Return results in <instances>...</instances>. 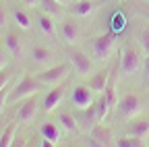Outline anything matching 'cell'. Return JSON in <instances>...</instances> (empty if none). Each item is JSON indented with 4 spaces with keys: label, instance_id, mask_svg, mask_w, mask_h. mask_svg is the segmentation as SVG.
<instances>
[{
    "label": "cell",
    "instance_id": "obj_1",
    "mask_svg": "<svg viewBox=\"0 0 149 147\" xmlns=\"http://www.w3.org/2000/svg\"><path fill=\"white\" fill-rule=\"evenodd\" d=\"M114 50H116L114 33H102V35H95V38L91 40V52H93V56L97 60H102V62H106L112 56Z\"/></svg>",
    "mask_w": 149,
    "mask_h": 147
},
{
    "label": "cell",
    "instance_id": "obj_2",
    "mask_svg": "<svg viewBox=\"0 0 149 147\" xmlns=\"http://www.w3.org/2000/svg\"><path fill=\"white\" fill-rule=\"evenodd\" d=\"M40 87H42V83L37 81L35 77L25 75L21 81H19V83L10 89V98H8V102H21V100H27V98L35 95L37 91H40Z\"/></svg>",
    "mask_w": 149,
    "mask_h": 147
},
{
    "label": "cell",
    "instance_id": "obj_3",
    "mask_svg": "<svg viewBox=\"0 0 149 147\" xmlns=\"http://www.w3.org/2000/svg\"><path fill=\"white\" fill-rule=\"evenodd\" d=\"M116 112H118L120 118H130L133 120V118L141 116V112H143V100L139 95H135V93H126V95H122L118 100Z\"/></svg>",
    "mask_w": 149,
    "mask_h": 147
},
{
    "label": "cell",
    "instance_id": "obj_4",
    "mask_svg": "<svg viewBox=\"0 0 149 147\" xmlns=\"http://www.w3.org/2000/svg\"><path fill=\"white\" fill-rule=\"evenodd\" d=\"M68 77V64H54L50 68H44L40 75H37V81H40L42 85H60L64 79Z\"/></svg>",
    "mask_w": 149,
    "mask_h": 147
},
{
    "label": "cell",
    "instance_id": "obj_5",
    "mask_svg": "<svg viewBox=\"0 0 149 147\" xmlns=\"http://www.w3.org/2000/svg\"><path fill=\"white\" fill-rule=\"evenodd\" d=\"M139 68H143V58H141L139 50L126 48L120 58V70L124 75H135V72H139Z\"/></svg>",
    "mask_w": 149,
    "mask_h": 147
},
{
    "label": "cell",
    "instance_id": "obj_6",
    "mask_svg": "<svg viewBox=\"0 0 149 147\" xmlns=\"http://www.w3.org/2000/svg\"><path fill=\"white\" fill-rule=\"evenodd\" d=\"M72 106L79 108V110H85L89 106L95 104V91H93L89 85H77L72 89Z\"/></svg>",
    "mask_w": 149,
    "mask_h": 147
},
{
    "label": "cell",
    "instance_id": "obj_7",
    "mask_svg": "<svg viewBox=\"0 0 149 147\" xmlns=\"http://www.w3.org/2000/svg\"><path fill=\"white\" fill-rule=\"evenodd\" d=\"M68 58H70L74 70H77V75H81V77H87L89 72L93 70V62L89 60L87 54L81 52V50H70L68 52Z\"/></svg>",
    "mask_w": 149,
    "mask_h": 147
},
{
    "label": "cell",
    "instance_id": "obj_8",
    "mask_svg": "<svg viewBox=\"0 0 149 147\" xmlns=\"http://www.w3.org/2000/svg\"><path fill=\"white\" fill-rule=\"evenodd\" d=\"M54 60H56V54L44 46H35L31 50V62L35 66H40V68H50L54 66Z\"/></svg>",
    "mask_w": 149,
    "mask_h": 147
},
{
    "label": "cell",
    "instance_id": "obj_9",
    "mask_svg": "<svg viewBox=\"0 0 149 147\" xmlns=\"http://www.w3.org/2000/svg\"><path fill=\"white\" fill-rule=\"evenodd\" d=\"M35 112H37V102L31 95V98L23 100V104L17 108V120L23 122V124H27V122H31L35 118Z\"/></svg>",
    "mask_w": 149,
    "mask_h": 147
},
{
    "label": "cell",
    "instance_id": "obj_10",
    "mask_svg": "<svg viewBox=\"0 0 149 147\" xmlns=\"http://www.w3.org/2000/svg\"><path fill=\"white\" fill-rule=\"evenodd\" d=\"M62 98H64V87H62V85L52 87L48 93H46V98H44V112H46V114L54 112V110L60 106Z\"/></svg>",
    "mask_w": 149,
    "mask_h": 147
},
{
    "label": "cell",
    "instance_id": "obj_11",
    "mask_svg": "<svg viewBox=\"0 0 149 147\" xmlns=\"http://www.w3.org/2000/svg\"><path fill=\"white\" fill-rule=\"evenodd\" d=\"M60 33H62V38H64V42H68L70 46H74L79 42V38H81V31H79V25H74L70 19H64L62 23H60Z\"/></svg>",
    "mask_w": 149,
    "mask_h": 147
},
{
    "label": "cell",
    "instance_id": "obj_12",
    "mask_svg": "<svg viewBox=\"0 0 149 147\" xmlns=\"http://www.w3.org/2000/svg\"><path fill=\"white\" fill-rule=\"evenodd\" d=\"M97 8V2L95 0H77V2H72L68 6V13L74 15V17H87L91 15L93 10Z\"/></svg>",
    "mask_w": 149,
    "mask_h": 147
},
{
    "label": "cell",
    "instance_id": "obj_13",
    "mask_svg": "<svg viewBox=\"0 0 149 147\" xmlns=\"http://www.w3.org/2000/svg\"><path fill=\"white\" fill-rule=\"evenodd\" d=\"M40 135L44 137V139H48V141H52V143H58L60 139H62V131H60V126L56 124V122H42V126H40Z\"/></svg>",
    "mask_w": 149,
    "mask_h": 147
},
{
    "label": "cell",
    "instance_id": "obj_14",
    "mask_svg": "<svg viewBox=\"0 0 149 147\" xmlns=\"http://www.w3.org/2000/svg\"><path fill=\"white\" fill-rule=\"evenodd\" d=\"M128 135L133 137H147L149 135V118H133L128 122Z\"/></svg>",
    "mask_w": 149,
    "mask_h": 147
},
{
    "label": "cell",
    "instance_id": "obj_15",
    "mask_svg": "<svg viewBox=\"0 0 149 147\" xmlns=\"http://www.w3.org/2000/svg\"><path fill=\"white\" fill-rule=\"evenodd\" d=\"M4 44H6V50L13 54L15 58H23V52H25V48H23V40L19 38L17 33H6Z\"/></svg>",
    "mask_w": 149,
    "mask_h": 147
},
{
    "label": "cell",
    "instance_id": "obj_16",
    "mask_svg": "<svg viewBox=\"0 0 149 147\" xmlns=\"http://www.w3.org/2000/svg\"><path fill=\"white\" fill-rule=\"evenodd\" d=\"M110 72H112V70L104 68V70H100V72H97V75H93V79L89 81V87L95 91L97 95L106 91V85H108V79H110Z\"/></svg>",
    "mask_w": 149,
    "mask_h": 147
},
{
    "label": "cell",
    "instance_id": "obj_17",
    "mask_svg": "<svg viewBox=\"0 0 149 147\" xmlns=\"http://www.w3.org/2000/svg\"><path fill=\"white\" fill-rule=\"evenodd\" d=\"M93 139H95L97 143H102L104 147H110L112 145V133H110V128L102 126V124H95L91 128V133H89Z\"/></svg>",
    "mask_w": 149,
    "mask_h": 147
},
{
    "label": "cell",
    "instance_id": "obj_18",
    "mask_svg": "<svg viewBox=\"0 0 149 147\" xmlns=\"http://www.w3.org/2000/svg\"><path fill=\"white\" fill-rule=\"evenodd\" d=\"M58 124L64 128L66 133H77V128H79V120L74 118L70 112H60L58 114Z\"/></svg>",
    "mask_w": 149,
    "mask_h": 147
},
{
    "label": "cell",
    "instance_id": "obj_19",
    "mask_svg": "<svg viewBox=\"0 0 149 147\" xmlns=\"http://www.w3.org/2000/svg\"><path fill=\"white\" fill-rule=\"evenodd\" d=\"M15 139H17V124H10L0 135V147H13Z\"/></svg>",
    "mask_w": 149,
    "mask_h": 147
},
{
    "label": "cell",
    "instance_id": "obj_20",
    "mask_svg": "<svg viewBox=\"0 0 149 147\" xmlns=\"http://www.w3.org/2000/svg\"><path fill=\"white\" fill-rule=\"evenodd\" d=\"M37 25H40L42 33H46V35H52L54 33V19H52L50 15H46V13L37 15Z\"/></svg>",
    "mask_w": 149,
    "mask_h": 147
},
{
    "label": "cell",
    "instance_id": "obj_21",
    "mask_svg": "<svg viewBox=\"0 0 149 147\" xmlns=\"http://www.w3.org/2000/svg\"><path fill=\"white\" fill-rule=\"evenodd\" d=\"M40 6H42L44 13L50 15V17H56V15H60V13H62V4H58L56 0H42Z\"/></svg>",
    "mask_w": 149,
    "mask_h": 147
},
{
    "label": "cell",
    "instance_id": "obj_22",
    "mask_svg": "<svg viewBox=\"0 0 149 147\" xmlns=\"http://www.w3.org/2000/svg\"><path fill=\"white\" fill-rule=\"evenodd\" d=\"M116 147H145L141 137H133V135H126L116 139Z\"/></svg>",
    "mask_w": 149,
    "mask_h": 147
},
{
    "label": "cell",
    "instance_id": "obj_23",
    "mask_svg": "<svg viewBox=\"0 0 149 147\" xmlns=\"http://www.w3.org/2000/svg\"><path fill=\"white\" fill-rule=\"evenodd\" d=\"M15 21H17V25L21 27V29H31V19H29V15L25 13V10H21V8H15Z\"/></svg>",
    "mask_w": 149,
    "mask_h": 147
},
{
    "label": "cell",
    "instance_id": "obj_24",
    "mask_svg": "<svg viewBox=\"0 0 149 147\" xmlns=\"http://www.w3.org/2000/svg\"><path fill=\"white\" fill-rule=\"evenodd\" d=\"M141 50L145 56H149V27H145L141 31Z\"/></svg>",
    "mask_w": 149,
    "mask_h": 147
},
{
    "label": "cell",
    "instance_id": "obj_25",
    "mask_svg": "<svg viewBox=\"0 0 149 147\" xmlns=\"http://www.w3.org/2000/svg\"><path fill=\"white\" fill-rule=\"evenodd\" d=\"M8 98H10V91L4 87L2 91H0V112H2V110L6 108V104H8Z\"/></svg>",
    "mask_w": 149,
    "mask_h": 147
},
{
    "label": "cell",
    "instance_id": "obj_26",
    "mask_svg": "<svg viewBox=\"0 0 149 147\" xmlns=\"http://www.w3.org/2000/svg\"><path fill=\"white\" fill-rule=\"evenodd\" d=\"M8 81H10V72L8 70H0V91L8 85Z\"/></svg>",
    "mask_w": 149,
    "mask_h": 147
},
{
    "label": "cell",
    "instance_id": "obj_27",
    "mask_svg": "<svg viewBox=\"0 0 149 147\" xmlns=\"http://www.w3.org/2000/svg\"><path fill=\"white\" fill-rule=\"evenodd\" d=\"M6 19H8V17H6V8L0 4V27H4V25H6Z\"/></svg>",
    "mask_w": 149,
    "mask_h": 147
},
{
    "label": "cell",
    "instance_id": "obj_28",
    "mask_svg": "<svg viewBox=\"0 0 149 147\" xmlns=\"http://www.w3.org/2000/svg\"><path fill=\"white\" fill-rule=\"evenodd\" d=\"M87 147H104V145H102V143H97L95 139L89 135V137H87Z\"/></svg>",
    "mask_w": 149,
    "mask_h": 147
},
{
    "label": "cell",
    "instance_id": "obj_29",
    "mask_svg": "<svg viewBox=\"0 0 149 147\" xmlns=\"http://www.w3.org/2000/svg\"><path fill=\"white\" fill-rule=\"evenodd\" d=\"M143 72H145V77H147V81H149V56L143 60Z\"/></svg>",
    "mask_w": 149,
    "mask_h": 147
},
{
    "label": "cell",
    "instance_id": "obj_30",
    "mask_svg": "<svg viewBox=\"0 0 149 147\" xmlns=\"http://www.w3.org/2000/svg\"><path fill=\"white\" fill-rule=\"evenodd\" d=\"M4 64H6V60H4V52H2V48H0V70H4Z\"/></svg>",
    "mask_w": 149,
    "mask_h": 147
},
{
    "label": "cell",
    "instance_id": "obj_31",
    "mask_svg": "<svg viewBox=\"0 0 149 147\" xmlns=\"http://www.w3.org/2000/svg\"><path fill=\"white\" fill-rule=\"evenodd\" d=\"M23 2H25L27 6H40V2H42V0H23Z\"/></svg>",
    "mask_w": 149,
    "mask_h": 147
},
{
    "label": "cell",
    "instance_id": "obj_32",
    "mask_svg": "<svg viewBox=\"0 0 149 147\" xmlns=\"http://www.w3.org/2000/svg\"><path fill=\"white\" fill-rule=\"evenodd\" d=\"M25 147H40V141H35V139H29L25 143Z\"/></svg>",
    "mask_w": 149,
    "mask_h": 147
},
{
    "label": "cell",
    "instance_id": "obj_33",
    "mask_svg": "<svg viewBox=\"0 0 149 147\" xmlns=\"http://www.w3.org/2000/svg\"><path fill=\"white\" fill-rule=\"evenodd\" d=\"M42 147H56V143H52V141L44 139V141H42Z\"/></svg>",
    "mask_w": 149,
    "mask_h": 147
},
{
    "label": "cell",
    "instance_id": "obj_34",
    "mask_svg": "<svg viewBox=\"0 0 149 147\" xmlns=\"http://www.w3.org/2000/svg\"><path fill=\"white\" fill-rule=\"evenodd\" d=\"M13 147H25V141H19V139H15Z\"/></svg>",
    "mask_w": 149,
    "mask_h": 147
},
{
    "label": "cell",
    "instance_id": "obj_35",
    "mask_svg": "<svg viewBox=\"0 0 149 147\" xmlns=\"http://www.w3.org/2000/svg\"><path fill=\"white\" fill-rule=\"evenodd\" d=\"M56 2H58V4H62V6H66V4H68V0H56Z\"/></svg>",
    "mask_w": 149,
    "mask_h": 147
},
{
    "label": "cell",
    "instance_id": "obj_36",
    "mask_svg": "<svg viewBox=\"0 0 149 147\" xmlns=\"http://www.w3.org/2000/svg\"><path fill=\"white\" fill-rule=\"evenodd\" d=\"M145 19H147V21H149V10H147V13H145Z\"/></svg>",
    "mask_w": 149,
    "mask_h": 147
}]
</instances>
